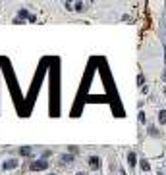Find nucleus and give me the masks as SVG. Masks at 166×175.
<instances>
[{
	"label": "nucleus",
	"instance_id": "1",
	"mask_svg": "<svg viewBox=\"0 0 166 175\" xmlns=\"http://www.w3.org/2000/svg\"><path fill=\"white\" fill-rule=\"evenodd\" d=\"M48 167V164H46V160H39V162H35L31 166V171H41V169H46Z\"/></svg>",
	"mask_w": 166,
	"mask_h": 175
},
{
	"label": "nucleus",
	"instance_id": "2",
	"mask_svg": "<svg viewBox=\"0 0 166 175\" xmlns=\"http://www.w3.org/2000/svg\"><path fill=\"white\" fill-rule=\"evenodd\" d=\"M89 164H91L93 169H97V167L101 166V158H99V156H91V158H89Z\"/></svg>",
	"mask_w": 166,
	"mask_h": 175
},
{
	"label": "nucleus",
	"instance_id": "3",
	"mask_svg": "<svg viewBox=\"0 0 166 175\" xmlns=\"http://www.w3.org/2000/svg\"><path fill=\"white\" fill-rule=\"evenodd\" d=\"M18 166V160H8V162H4V169H14V167Z\"/></svg>",
	"mask_w": 166,
	"mask_h": 175
},
{
	"label": "nucleus",
	"instance_id": "4",
	"mask_svg": "<svg viewBox=\"0 0 166 175\" xmlns=\"http://www.w3.org/2000/svg\"><path fill=\"white\" fill-rule=\"evenodd\" d=\"M158 121H160V125L166 123V110H162L160 114H158Z\"/></svg>",
	"mask_w": 166,
	"mask_h": 175
},
{
	"label": "nucleus",
	"instance_id": "5",
	"mask_svg": "<svg viewBox=\"0 0 166 175\" xmlns=\"http://www.w3.org/2000/svg\"><path fill=\"white\" fill-rule=\"evenodd\" d=\"M128 162H129V166H131V167L135 166V154H133V152H129V156H128Z\"/></svg>",
	"mask_w": 166,
	"mask_h": 175
},
{
	"label": "nucleus",
	"instance_id": "6",
	"mask_svg": "<svg viewBox=\"0 0 166 175\" xmlns=\"http://www.w3.org/2000/svg\"><path fill=\"white\" fill-rule=\"evenodd\" d=\"M141 169H143V171H149V169H151V166H149L147 160H141Z\"/></svg>",
	"mask_w": 166,
	"mask_h": 175
},
{
	"label": "nucleus",
	"instance_id": "7",
	"mask_svg": "<svg viewBox=\"0 0 166 175\" xmlns=\"http://www.w3.org/2000/svg\"><path fill=\"white\" fill-rule=\"evenodd\" d=\"M29 152H31V148H29V146H23L21 150H19V154H23V156H29Z\"/></svg>",
	"mask_w": 166,
	"mask_h": 175
},
{
	"label": "nucleus",
	"instance_id": "8",
	"mask_svg": "<svg viewBox=\"0 0 166 175\" xmlns=\"http://www.w3.org/2000/svg\"><path fill=\"white\" fill-rule=\"evenodd\" d=\"M77 175H85V173H77Z\"/></svg>",
	"mask_w": 166,
	"mask_h": 175
},
{
	"label": "nucleus",
	"instance_id": "9",
	"mask_svg": "<svg viewBox=\"0 0 166 175\" xmlns=\"http://www.w3.org/2000/svg\"><path fill=\"white\" fill-rule=\"evenodd\" d=\"M158 175H164V173H158Z\"/></svg>",
	"mask_w": 166,
	"mask_h": 175
}]
</instances>
